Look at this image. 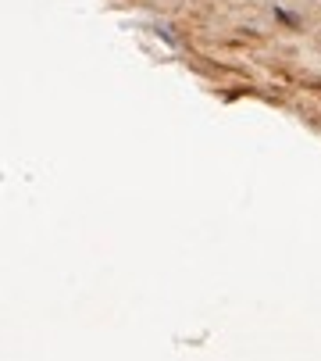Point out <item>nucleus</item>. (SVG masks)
Returning <instances> with one entry per match:
<instances>
[]
</instances>
